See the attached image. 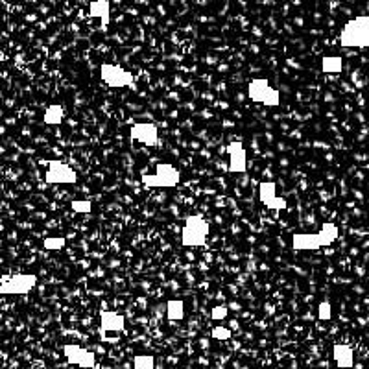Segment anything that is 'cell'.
<instances>
[{
	"label": "cell",
	"instance_id": "1",
	"mask_svg": "<svg viewBox=\"0 0 369 369\" xmlns=\"http://www.w3.org/2000/svg\"><path fill=\"white\" fill-rule=\"evenodd\" d=\"M340 43L343 48H368L369 15H358L341 28Z\"/></svg>",
	"mask_w": 369,
	"mask_h": 369
},
{
	"label": "cell",
	"instance_id": "2",
	"mask_svg": "<svg viewBox=\"0 0 369 369\" xmlns=\"http://www.w3.org/2000/svg\"><path fill=\"white\" fill-rule=\"evenodd\" d=\"M140 179H142V184L150 187V189H168V187H176L181 176L176 167L168 164V162H161L155 167V172L144 173Z\"/></svg>",
	"mask_w": 369,
	"mask_h": 369
},
{
	"label": "cell",
	"instance_id": "3",
	"mask_svg": "<svg viewBox=\"0 0 369 369\" xmlns=\"http://www.w3.org/2000/svg\"><path fill=\"white\" fill-rule=\"evenodd\" d=\"M209 236V224L202 216L198 214H192L189 218L184 220L183 235H181V240L187 247H200L205 244Z\"/></svg>",
	"mask_w": 369,
	"mask_h": 369
},
{
	"label": "cell",
	"instance_id": "4",
	"mask_svg": "<svg viewBox=\"0 0 369 369\" xmlns=\"http://www.w3.org/2000/svg\"><path fill=\"white\" fill-rule=\"evenodd\" d=\"M247 95L252 98L253 102H258L263 106L268 107H277L281 104V93L277 89H274L269 85L268 79H253L247 85Z\"/></svg>",
	"mask_w": 369,
	"mask_h": 369
},
{
	"label": "cell",
	"instance_id": "5",
	"mask_svg": "<svg viewBox=\"0 0 369 369\" xmlns=\"http://www.w3.org/2000/svg\"><path fill=\"white\" fill-rule=\"evenodd\" d=\"M37 285V275L34 274H17L10 277L0 286V294H10V296H19V294H28L34 286Z\"/></svg>",
	"mask_w": 369,
	"mask_h": 369
},
{
	"label": "cell",
	"instance_id": "6",
	"mask_svg": "<svg viewBox=\"0 0 369 369\" xmlns=\"http://www.w3.org/2000/svg\"><path fill=\"white\" fill-rule=\"evenodd\" d=\"M100 78L106 82L113 89H120L126 85L133 84V74L124 70L120 65H113V63H106L100 67Z\"/></svg>",
	"mask_w": 369,
	"mask_h": 369
},
{
	"label": "cell",
	"instance_id": "7",
	"mask_svg": "<svg viewBox=\"0 0 369 369\" xmlns=\"http://www.w3.org/2000/svg\"><path fill=\"white\" fill-rule=\"evenodd\" d=\"M45 181L50 184H74L78 181L76 170L62 161H52L46 170Z\"/></svg>",
	"mask_w": 369,
	"mask_h": 369
},
{
	"label": "cell",
	"instance_id": "8",
	"mask_svg": "<svg viewBox=\"0 0 369 369\" xmlns=\"http://www.w3.org/2000/svg\"><path fill=\"white\" fill-rule=\"evenodd\" d=\"M63 352H65L68 362L74 363V366H79V368L84 369L95 368V354H93L89 349H84V347L78 346H65Z\"/></svg>",
	"mask_w": 369,
	"mask_h": 369
},
{
	"label": "cell",
	"instance_id": "9",
	"mask_svg": "<svg viewBox=\"0 0 369 369\" xmlns=\"http://www.w3.org/2000/svg\"><path fill=\"white\" fill-rule=\"evenodd\" d=\"M129 137L140 144L155 146L157 140H159V131L153 124H135L129 129Z\"/></svg>",
	"mask_w": 369,
	"mask_h": 369
},
{
	"label": "cell",
	"instance_id": "10",
	"mask_svg": "<svg viewBox=\"0 0 369 369\" xmlns=\"http://www.w3.org/2000/svg\"><path fill=\"white\" fill-rule=\"evenodd\" d=\"M227 153H229V172L238 173L246 170V150L240 140H233L227 146Z\"/></svg>",
	"mask_w": 369,
	"mask_h": 369
},
{
	"label": "cell",
	"instance_id": "11",
	"mask_svg": "<svg viewBox=\"0 0 369 369\" xmlns=\"http://www.w3.org/2000/svg\"><path fill=\"white\" fill-rule=\"evenodd\" d=\"M292 247L296 252H314L323 247V244L319 240L318 233H297L292 236Z\"/></svg>",
	"mask_w": 369,
	"mask_h": 369
},
{
	"label": "cell",
	"instance_id": "12",
	"mask_svg": "<svg viewBox=\"0 0 369 369\" xmlns=\"http://www.w3.org/2000/svg\"><path fill=\"white\" fill-rule=\"evenodd\" d=\"M258 196H261V202H263L268 209L281 211V209L286 207L285 200L275 194L274 183H261V187H258Z\"/></svg>",
	"mask_w": 369,
	"mask_h": 369
},
{
	"label": "cell",
	"instance_id": "13",
	"mask_svg": "<svg viewBox=\"0 0 369 369\" xmlns=\"http://www.w3.org/2000/svg\"><path fill=\"white\" fill-rule=\"evenodd\" d=\"M126 327V319L118 312L113 310H102L100 312V329L111 330V332H120Z\"/></svg>",
	"mask_w": 369,
	"mask_h": 369
},
{
	"label": "cell",
	"instance_id": "14",
	"mask_svg": "<svg viewBox=\"0 0 369 369\" xmlns=\"http://www.w3.org/2000/svg\"><path fill=\"white\" fill-rule=\"evenodd\" d=\"M332 358L340 369H351L354 366V352L349 346H334L332 347Z\"/></svg>",
	"mask_w": 369,
	"mask_h": 369
},
{
	"label": "cell",
	"instance_id": "15",
	"mask_svg": "<svg viewBox=\"0 0 369 369\" xmlns=\"http://www.w3.org/2000/svg\"><path fill=\"white\" fill-rule=\"evenodd\" d=\"M109 13H111V6H109V0H95L91 4L89 15L91 17L102 19V23H109Z\"/></svg>",
	"mask_w": 369,
	"mask_h": 369
},
{
	"label": "cell",
	"instance_id": "16",
	"mask_svg": "<svg viewBox=\"0 0 369 369\" xmlns=\"http://www.w3.org/2000/svg\"><path fill=\"white\" fill-rule=\"evenodd\" d=\"M319 240H321V244L325 246H330L332 242L338 238V235H340V229H338V225L330 224V222H325L323 225H321V229H319Z\"/></svg>",
	"mask_w": 369,
	"mask_h": 369
},
{
	"label": "cell",
	"instance_id": "17",
	"mask_svg": "<svg viewBox=\"0 0 369 369\" xmlns=\"http://www.w3.org/2000/svg\"><path fill=\"white\" fill-rule=\"evenodd\" d=\"M321 70L325 74H340L343 70V59L340 56H325L321 59Z\"/></svg>",
	"mask_w": 369,
	"mask_h": 369
},
{
	"label": "cell",
	"instance_id": "18",
	"mask_svg": "<svg viewBox=\"0 0 369 369\" xmlns=\"http://www.w3.org/2000/svg\"><path fill=\"white\" fill-rule=\"evenodd\" d=\"M63 117H65L63 107L56 104V106H50L48 109H46L43 120H45V124H48V126H57V124L63 122Z\"/></svg>",
	"mask_w": 369,
	"mask_h": 369
},
{
	"label": "cell",
	"instance_id": "19",
	"mask_svg": "<svg viewBox=\"0 0 369 369\" xmlns=\"http://www.w3.org/2000/svg\"><path fill=\"white\" fill-rule=\"evenodd\" d=\"M168 318L173 319V321H179L183 319L184 316V305L181 301H170L168 303Z\"/></svg>",
	"mask_w": 369,
	"mask_h": 369
},
{
	"label": "cell",
	"instance_id": "20",
	"mask_svg": "<svg viewBox=\"0 0 369 369\" xmlns=\"http://www.w3.org/2000/svg\"><path fill=\"white\" fill-rule=\"evenodd\" d=\"M133 369H155V360L150 354H139L133 358Z\"/></svg>",
	"mask_w": 369,
	"mask_h": 369
},
{
	"label": "cell",
	"instance_id": "21",
	"mask_svg": "<svg viewBox=\"0 0 369 369\" xmlns=\"http://www.w3.org/2000/svg\"><path fill=\"white\" fill-rule=\"evenodd\" d=\"M70 207H73L74 213L89 214L91 209H93V203H91L89 200H74V202L70 203Z\"/></svg>",
	"mask_w": 369,
	"mask_h": 369
},
{
	"label": "cell",
	"instance_id": "22",
	"mask_svg": "<svg viewBox=\"0 0 369 369\" xmlns=\"http://www.w3.org/2000/svg\"><path fill=\"white\" fill-rule=\"evenodd\" d=\"M65 246V238L63 236H56V238H46L43 242V247L48 249V252H57V249H62Z\"/></svg>",
	"mask_w": 369,
	"mask_h": 369
},
{
	"label": "cell",
	"instance_id": "23",
	"mask_svg": "<svg viewBox=\"0 0 369 369\" xmlns=\"http://www.w3.org/2000/svg\"><path fill=\"white\" fill-rule=\"evenodd\" d=\"M330 316H332V307H330V303H327V301L319 303L318 318L323 319V321H327V319H330Z\"/></svg>",
	"mask_w": 369,
	"mask_h": 369
},
{
	"label": "cell",
	"instance_id": "24",
	"mask_svg": "<svg viewBox=\"0 0 369 369\" xmlns=\"http://www.w3.org/2000/svg\"><path fill=\"white\" fill-rule=\"evenodd\" d=\"M213 338H214V340H229L231 330L225 329V327H214Z\"/></svg>",
	"mask_w": 369,
	"mask_h": 369
},
{
	"label": "cell",
	"instance_id": "25",
	"mask_svg": "<svg viewBox=\"0 0 369 369\" xmlns=\"http://www.w3.org/2000/svg\"><path fill=\"white\" fill-rule=\"evenodd\" d=\"M225 316H227V308H225V307L213 308V318L214 319H224Z\"/></svg>",
	"mask_w": 369,
	"mask_h": 369
}]
</instances>
